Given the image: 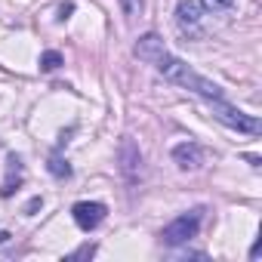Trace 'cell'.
I'll return each mask as SVG.
<instances>
[{
  "mask_svg": "<svg viewBox=\"0 0 262 262\" xmlns=\"http://www.w3.org/2000/svg\"><path fill=\"white\" fill-rule=\"evenodd\" d=\"M62 62H65V59H62V53H56V50H47V53L40 56V71H56Z\"/></svg>",
  "mask_w": 262,
  "mask_h": 262,
  "instance_id": "cell-11",
  "label": "cell"
},
{
  "mask_svg": "<svg viewBox=\"0 0 262 262\" xmlns=\"http://www.w3.org/2000/svg\"><path fill=\"white\" fill-rule=\"evenodd\" d=\"M201 219H204V210H188V213L176 216L170 225H164L161 241H164L167 247H182V244H188L191 237H198V231H201Z\"/></svg>",
  "mask_w": 262,
  "mask_h": 262,
  "instance_id": "cell-3",
  "label": "cell"
},
{
  "mask_svg": "<svg viewBox=\"0 0 262 262\" xmlns=\"http://www.w3.org/2000/svg\"><path fill=\"white\" fill-rule=\"evenodd\" d=\"M207 102H210V111H213V117H216L219 123L237 129V133H247V136H259V133H262V123H259L256 114H244L241 108L228 105L225 99H207Z\"/></svg>",
  "mask_w": 262,
  "mask_h": 262,
  "instance_id": "cell-2",
  "label": "cell"
},
{
  "mask_svg": "<svg viewBox=\"0 0 262 262\" xmlns=\"http://www.w3.org/2000/svg\"><path fill=\"white\" fill-rule=\"evenodd\" d=\"M176 25L185 37H201L204 34V10L198 0H179L176 4Z\"/></svg>",
  "mask_w": 262,
  "mask_h": 262,
  "instance_id": "cell-5",
  "label": "cell"
},
{
  "mask_svg": "<svg viewBox=\"0 0 262 262\" xmlns=\"http://www.w3.org/2000/svg\"><path fill=\"white\" fill-rule=\"evenodd\" d=\"M142 7H145V0H120V10H123V16H126V19L142 16Z\"/></svg>",
  "mask_w": 262,
  "mask_h": 262,
  "instance_id": "cell-13",
  "label": "cell"
},
{
  "mask_svg": "<svg viewBox=\"0 0 262 262\" xmlns=\"http://www.w3.org/2000/svg\"><path fill=\"white\" fill-rule=\"evenodd\" d=\"M117 170L129 185H136L142 179V151L129 136H123L120 145H117Z\"/></svg>",
  "mask_w": 262,
  "mask_h": 262,
  "instance_id": "cell-4",
  "label": "cell"
},
{
  "mask_svg": "<svg viewBox=\"0 0 262 262\" xmlns=\"http://www.w3.org/2000/svg\"><path fill=\"white\" fill-rule=\"evenodd\" d=\"M71 216H74L77 228L93 231V228H99V225H102V219L108 216V207H105V204H99V201H77V204L71 207Z\"/></svg>",
  "mask_w": 262,
  "mask_h": 262,
  "instance_id": "cell-6",
  "label": "cell"
},
{
  "mask_svg": "<svg viewBox=\"0 0 262 262\" xmlns=\"http://www.w3.org/2000/svg\"><path fill=\"white\" fill-rule=\"evenodd\" d=\"M71 13H74V4H62V7H59V19H62V22H65Z\"/></svg>",
  "mask_w": 262,
  "mask_h": 262,
  "instance_id": "cell-15",
  "label": "cell"
},
{
  "mask_svg": "<svg viewBox=\"0 0 262 262\" xmlns=\"http://www.w3.org/2000/svg\"><path fill=\"white\" fill-rule=\"evenodd\" d=\"M93 253H96V244H83V247H80V250H74L68 259H86V256H93Z\"/></svg>",
  "mask_w": 262,
  "mask_h": 262,
  "instance_id": "cell-14",
  "label": "cell"
},
{
  "mask_svg": "<svg viewBox=\"0 0 262 262\" xmlns=\"http://www.w3.org/2000/svg\"><path fill=\"white\" fill-rule=\"evenodd\" d=\"M155 68H158L170 83H176V86H182V90H188V93H194V96H201V99H222L219 83H213L210 77L198 74L188 62H182V59H176V56H170V53H164V56L155 62Z\"/></svg>",
  "mask_w": 262,
  "mask_h": 262,
  "instance_id": "cell-1",
  "label": "cell"
},
{
  "mask_svg": "<svg viewBox=\"0 0 262 262\" xmlns=\"http://www.w3.org/2000/svg\"><path fill=\"white\" fill-rule=\"evenodd\" d=\"M47 170H50L56 179H68V176H71V167H68V161H65L62 155H53V158L47 161Z\"/></svg>",
  "mask_w": 262,
  "mask_h": 262,
  "instance_id": "cell-10",
  "label": "cell"
},
{
  "mask_svg": "<svg viewBox=\"0 0 262 262\" xmlns=\"http://www.w3.org/2000/svg\"><path fill=\"white\" fill-rule=\"evenodd\" d=\"M10 241V231H0V244H7Z\"/></svg>",
  "mask_w": 262,
  "mask_h": 262,
  "instance_id": "cell-18",
  "label": "cell"
},
{
  "mask_svg": "<svg viewBox=\"0 0 262 262\" xmlns=\"http://www.w3.org/2000/svg\"><path fill=\"white\" fill-rule=\"evenodd\" d=\"M22 176H25L22 158H19V155H10V158H7V179H4V188H0V194H4V198H13V191L22 185Z\"/></svg>",
  "mask_w": 262,
  "mask_h": 262,
  "instance_id": "cell-9",
  "label": "cell"
},
{
  "mask_svg": "<svg viewBox=\"0 0 262 262\" xmlns=\"http://www.w3.org/2000/svg\"><path fill=\"white\" fill-rule=\"evenodd\" d=\"M173 164L185 173L201 170L204 167V148L198 142H179V145H173Z\"/></svg>",
  "mask_w": 262,
  "mask_h": 262,
  "instance_id": "cell-7",
  "label": "cell"
},
{
  "mask_svg": "<svg viewBox=\"0 0 262 262\" xmlns=\"http://www.w3.org/2000/svg\"><path fill=\"white\" fill-rule=\"evenodd\" d=\"M250 259H253V262H256V259H259V241H256V244H253V250H250Z\"/></svg>",
  "mask_w": 262,
  "mask_h": 262,
  "instance_id": "cell-17",
  "label": "cell"
},
{
  "mask_svg": "<svg viewBox=\"0 0 262 262\" xmlns=\"http://www.w3.org/2000/svg\"><path fill=\"white\" fill-rule=\"evenodd\" d=\"M204 13H225L234 7V0H198Z\"/></svg>",
  "mask_w": 262,
  "mask_h": 262,
  "instance_id": "cell-12",
  "label": "cell"
},
{
  "mask_svg": "<svg viewBox=\"0 0 262 262\" xmlns=\"http://www.w3.org/2000/svg\"><path fill=\"white\" fill-rule=\"evenodd\" d=\"M133 53H136V56H139L142 62H151V65H155V62H158V59H161V56L167 53V47H164V40H161V37H158L155 31H148V34H142V37L136 40Z\"/></svg>",
  "mask_w": 262,
  "mask_h": 262,
  "instance_id": "cell-8",
  "label": "cell"
},
{
  "mask_svg": "<svg viewBox=\"0 0 262 262\" xmlns=\"http://www.w3.org/2000/svg\"><path fill=\"white\" fill-rule=\"evenodd\" d=\"M40 204H43V201H40V198H34V201H31V204H28V213H34V210H37V207H40Z\"/></svg>",
  "mask_w": 262,
  "mask_h": 262,
  "instance_id": "cell-16",
  "label": "cell"
}]
</instances>
